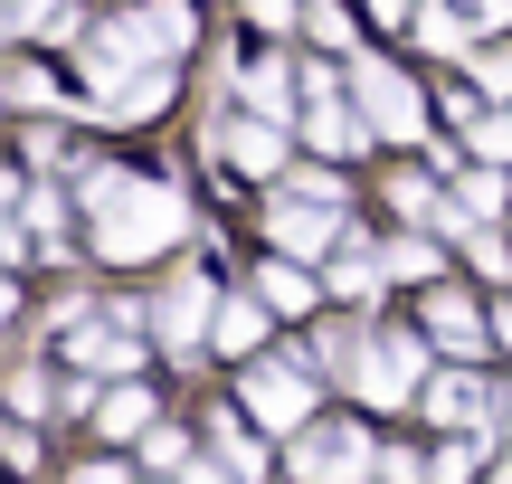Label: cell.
<instances>
[{
    "label": "cell",
    "instance_id": "25",
    "mask_svg": "<svg viewBox=\"0 0 512 484\" xmlns=\"http://www.w3.org/2000/svg\"><path fill=\"white\" fill-rule=\"evenodd\" d=\"M370 19H380V29H389V19H408V0H370Z\"/></svg>",
    "mask_w": 512,
    "mask_h": 484
},
{
    "label": "cell",
    "instance_id": "22",
    "mask_svg": "<svg viewBox=\"0 0 512 484\" xmlns=\"http://www.w3.org/2000/svg\"><path fill=\"white\" fill-rule=\"evenodd\" d=\"M475 76H484V95H503V105H512V48H503V57H484Z\"/></svg>",
    "mask_w": 512,
    "mask_h": 484
},
{
    "label": "cell",
    "instance_id": "5",
    "mask_svg": "<svg viewBox=\"0 0 512 484\" xmlns=\"http://www.w3.org/2000/svg\"><path fill=\"white\" fill-rule=\"evenodd\" d=\"M304 399H313V380L285 371V361H256L247 371V409L266 418V428H304Z\"/></svg>",
    "mask_w": 512,
    "mask_h": 484
},
{
    "label": "cell",
    "instance_id": "12",
    "mask_svg": "<svg viewBox=\"0 0 512 484\" xmlns=\"http://www.w3.org/2000/svg\"><path fill=\"white\" fill-rule=\"evenodd\" d=\"M266 314H275L266 295H256V304H247V295H228L219 314H209V342H219V352H247V342L266 333Z\"/></svg>",
    "mask_w": 512,
    "mask_h": 484
},
{
    "label": "cell",
    "instance_id": "21",
    "mask_svg": "<svg viewBox=\"0 0 512 484\" xmlns=\"http://www.w3.org/2000/svg\"><path fill=\"white\" fill-rule=\"evenodd\" d=\"M484 209H503V181H494V171H475V181H465V219H484Z\"/></svg>",
    "mask_w": 512,
    "mask_h": 484
},
{
    "label": "cell",
    "instance_id": "23",
    "mask_svg": "<svg viewBox=\"0 0 512 484\" xmlns=\"http://www.w3.org/2000/svg\"><path fill=\"white\" fill-rule=\"evenodd\" d=\"M48 19V0H10V29H38Z\"/></svg>",
    "mask_w": 512,
    "mask_h": 484
},
{
    "label": "cell",
    "instance_id": "13",
    "mask_svg": "<svg viewBox=\"0 0 512 484\" xmlns=\"http://www.w3.org/2000/svg\"><path fill=\"white\" fill-rule=\"evenodd\" d=\"M256 285H266V304H275V314H313V295H323V285H313V276H304L294 257H275V266H266Z\"/></svg>",
    "mask_w": 512,
    "mask_h": 484
},
{
    "label": "cell",
    "instance_id": "20",
    "mask_svg": "<svg viewBox=\"0 0 512 484\" xmlns=\"http://www.w3.org/2000/svg\"><path fill=\"white\" fill-rule=\"evenodd\" d=\"M475 152H484V162H503V152H512V114H484V124H475Z\"/></svg>",
    "mask_w": 512,
    "mask_h": 484
},
{
    "label": "cell",
    "instance_id": "4",
    "mask_svg": "<svg viewBox=\"0 0 512 484\" xmlns=\"http://www.w3.org/2000/svg\"><path fill=\"white\" fill-rule=\"evenodd\" d=\"M143 48H162V38H152V19H114V29L86 48V86H95V105H105L114 86H133V76H143Z\"/></svg>",
    "mask_w": 512,
    "mask_h": 484
},
{
    "label": "cell",
    "instance_id": "2",
    "mask_svg": "<svg viewBox=\"0 0 512 484\" xmlns=\"http://www.w3.org/2000/svg\"><path fill=\"white\" fill-rule=\"evenodd\" d=\"M351 95H361V114L380 124V143H418L427 105H418V86H408L389 57H361V67H351Z\"/></svg>",
    "mask_w": 512,
    "mask_h": 484
},
{
    "label": "cell",
    "instance_id": "17",
    "mask_svg": "<svg viewBox=\"0 0 512 484\" xmlns=\"http://www.w3.org/2000/svg\"><path fill=\"white\" fill-rule=\"evenodd\" d=\"M143 418H152V399H143V390H114V399H105V437H133Z\"/></svg>",
    "mask_w": 512,
    "mask_h": 484
},
{
    "label": "cell",
    "instance_id": "15",
    "mask_svg": "<svg viewBox=\"0 0 512 484\" xmlns=\"http://www.w3.org/2000/svg\"><path fill=\"white\" fill-rule=\"evenodd\" d=\"M427 409H437L446 428H475V418H484V390H475V380H465V371H446L437 390H427Z\"/></svg>",
    "mask_w": 512,
    "mask_h": 484
},
{
    "label": "cell",
    "instance_id": "1",
    "mask_svg": "<svg viewBox=\"0 0 512 484\" xmlns=\"http://www.w3.org/2000/svg\"><path fill=\"white\" fill-rule=\"evenodd\" d=\"M181 238V200L171 190H152V181H95V247L105 257H152V247H171Z\"/></svg>",
    "mask_w": 512,
    "mask_h": 484
},
{
    "label": "cell",
    "instance_id": "3",
    "mask_svg": "<svg viewBox=\"0 0 512 484\" xmlns=\"http://www.w3.org/2000/svg\"><path fill=\"white\" fill-rule=\"evenodd\" d=\"M370 456H380V447H370L361 428H304V437H294V475H304V484H361Z\"/></svg>",
    "mask_w": 512,
    "mask_h": 484
},
{
    "label": "cell",
    "instance_id": "9",
    "mask_svg": "<svg viewBox=\"0 0 512 484\" xmlns=\"http://www.w3.org/2000/svg\"><path fill=\"white\" fill-rule=\"evenodd\" d=\"M209 314H219V304H209V276H181V285L162 295V342H190Z\"/></svg>",
    "mask_w": 512,
    "mask_h": 484
},
{
    "label": "cell",
    "instance_id": "27",
    "mask_svg": "<svg viewBox=\"0 0 512 484\" xmlns=\"http://www.w3.org/2000/svg\"><path fill=\"white\" fill-rule=\"evenodd\" d=\"M76 484H124V475H114V466H86V475H76Z\"/></svg>",
    "mask_w": 512,
    "mask_h": 484
},
{
    "label": "cell",
    "instance_id": "24",
    "mask_svg": "<svg viewBox=\"0 0 512 484\" xmlns=\"http://www.w3.org/2000/svg\"><path fill=\"white\" fill-rule=\"evenodd\" d=\"M256 19H266V29H285V19H294V0H256Z\"/></svg>",
    "mask_w": 512,
    "mask_h": 484
},
{
    "label": "cell",
    "instance_id": "8",
    "mask_svg": "<svg viewBox=\"0 0 512 484\" xmlns=\"http://www.w3.org/2000/svg\"><path fill=\"white\" fill-rule=\"evenodd\" d=\"M427 333H437L456 361H475V352H484V323H475V304H465V295H437V304H427Z\"/></svg>",
    "mask_w": 512,
    "mask_h": 484
},
{
    "label": "cell",
    "instance_id": "10",
    "mask_svg": "<svg viewBox=\"0 0 512 484\" xmlns=\"http://www.w3.org/2000/svg\"><path fill=\"white\" fill-rule=\"evenodd\" d=\"M219 162H238V171H275V162H285V143H275V124H219Z\"/></svg>",
    "mask_w": 512,
    "mask_h": 484
},
{
    "label": "cell",
    "instance_id": "14",
    "mask_svg": "<svg viewBox=\"0 0 512 484\" xmlns=\"http://www.w3.org/2000/svg\"><path fill=\"white\" fill-rule=\"evenodd\" d=\"M313 152H361L370 143V133H380V124H370V114H342V105H323V114H313Z\"/></svg>",
    "mask_w": 512,
    "mask_h": 484
},
{
    "label": "cell",
    "instance_id": "7",
    "mask_svg": "<svg viewBox=\"0 0 512 484\" xmlns=\"http://www.w3.org/2000/svg\"><path fill=\"white\" fill-rule=\"evenodd\" d=\"M275 247H285V257H323V247H332V200H285V209H275Z\"/></svg>",
    "mask_w": 512,
    "mask_h": 484
},
{
    "label": "cell",
    "instance_id": "18",
    "mask_svg": "<svg viewBox=\"0 0 512 484\" xmlns=\"http://www.w3.org/2000/svg\"><path fill=\"white\" fill-rule=\"evenodd\" d=\"M247 95H256V105H266V114H285V95H294V76H285V67H256V76H247Z\"/></svg>",
    "mask_w": 512,
    "mask_h": 484
},
{
    "label": "cell",
    "instance_id": "19",
    "mask_svg": "<svg viewBox=\"0 0 512 484\" xmlns=\"http://www.w3.org/2000/svg\"><path fill=\"white\" fill-rule=\"evenodd\" d=\"M475 456H484L475 437H456V447H446V456H437V466H427V475H437V484H465V475H475Z\"/></svg>",
    "mask_w": 512,
    "mask_h": 484
},
{
    "label": "cell",
    "instance_id": "16",
    "mask_svg": "<svg viewBox=\"0 0 512 484\" xmlns=\"http://www.w3.org/2000/svg\"><path fill=\"white\" fill-rule=\"evenodd\" d=\"M332 285H342V295H380V257H370V247H342V257H332Z\"/></svg>",
    "mask_w": 512,
    "mask_h": 484
},
{
    "label": "cell",
    "instance_id": "26",
    "mask_svg": "<svg viewBox=\"0 0 512 484\" xmlns=\"http://www.w3.org/2000/svg\"><path fill=\"white\" fill-rule=\"evenodd\" d=\"M465 10H475V19H512V0H465Z\"/></svg>",
    "mask_w": 512,
    "mask_h": 484
},
{
    "label": "cell",
    "instance_id": "6",
    "mask_svg": "<svg viewBox=\"0 0 512 484\" xmlns=\"http://www.w3.org/2000/svg\"><path fill=\"white\" fill-rule=\"evenodd\" d=\"M408 390H418V342H380V352L361 361V399H380V409H399Z\"/></svg>",
    "mask_w": 512,
    "mask_h": 484
},
{
    "label": "cell",
    "instance_id": "11",
    "mask_svg": "<svg viewBox=\"0 0 512 484\" xmlns=\"http://www.w3.org/2000/svg\"><path fill=\"white\" fill-rule=\"evenodd\" d=\"M152 105H171V67H162V57H152V67L133 76V86H114V95H105L95 114H114V124H133V114H152Z\"/></svg>",
    "mask_w": 512,
    "mask_h": 484
},
{
    "label": "cell",
    "instance_id": "28",
    "mask_svg": "<svg viewBox=\"0 0 512 484\" xmlns=\"http://www.w3.org/2000/svg\"><path fill=\"white\" fill-rule=\"evenodd\" d=\"M494 484H512V475H494Z\"/></svg>",
    "mask_w": 512,
    "mask_h": 484
}]
</instances>
